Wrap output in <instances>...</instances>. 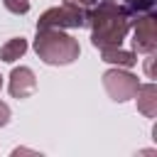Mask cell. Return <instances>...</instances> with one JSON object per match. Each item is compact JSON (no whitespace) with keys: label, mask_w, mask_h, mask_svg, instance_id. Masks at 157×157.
I'll return each instance as SVG.
<instances>
[{"label":"cell","mask_w":157,"mask_h":157,"mask_svg":"<svg viewBox=\"0 0 157 157\" xmlns=\"http://www.w3.org/2000/svg\"><path fill=\"white\" fill-rule=\"evenodd\" d=\"M0 88H2V76H0Z\"/></svg>","instance_id":"obj_16"},{"label":"cell","mask_w":157,"mask_h":157,"mask_svg":"<svg viewBox=\"0 0 157 157\" xmlns=\"http://www.w3.org/2000/svg\"><path fill=\"white\" fill-rule=\"evenodd\" d=\"M7 123H10V108H7V103L0 101V128L7 125Z\"/></svg>","instance_id":"obj_13"},{"label":"cell","mask_w":157,"mask_h":157,"mask_svg":"<svg viewBox=\"0 0 157 157\" xmlns=\"http://www.w3.org/2000/svg\"><path fill=\"white\" fill-rule=\"evenodd\" d=\"M101 56H103V61L115 64V66H123V69H130V66H135V64H137L135 52H125V49H120V47L101 49Z\"/></svg>","instance_id":"obj_8"},{"label":"cell","mask_w":157,"mask_h":157,"mask_svg":"<svg viewBox=\"0 0 157 157\" xmlns=\"http://www.w3.org/2000/svg\"><path fill=\"white\" fill-rule=\"evenodd\" d=\"M113 2H125L130 12H140V10H150L152 0H113Z\"/></svg>","instance_id":"obj_11"},{"label":"cell","mask_w":157,"mask_h":157,"mask_svg":"<svg viewBox=\"0 0 157 157\" xmlns=\"http://www.w3.org/2000/svg\"><path fill=\"white\" fill-rule=\"evenodd\" d=\"M34 52L44 64L64 66V64H71L78 59L81 47L71 34L61 32L59 27H39L37 39H34Z\"/></svg>","instance_id":"obj_2"},{"label":"cell","mask_w":157,"mask_h":157,"mask_svg":"<svg viewBox=\"0 0 157 157\" xmlns=\"http://www.w3.org/2000/svg\"><path fill=\"white\" fill-rule=\"evenodd\" d=\"M132 44L142 54H155L157 49V29H155V15H142L135 22V37Z\"/></svg>","instance_id":"obj_5"},{"label":"cell","mask_w":157,"mask_h":157,"mask_svg":"<svg viewBox=\"0 0 157 157\" xmlns=\"http://www.w3.org/2000/svg\"><path fill=\"white\" fill-rule=\"evenodd\" d=\"M88 25L93 29L91 32L93 47L98 49L120 47L130 29V10L113 0L98 2V7L93 5V10L88 12Z\"/></svg>","instance_id":"obj_1"},{"label":"cell","mask_w":157,"mask_h":157,"mask_svg":"<svg viewBox=\"0 0 157 157\" xmlns=\"http://www.w3.org/2000/svg\"><path fill=\"white\" fill-rule=\"evenodd\" d=\"M88 25V12L81 10V7H74V5H61V7H52L47 10L39 20H37V29L39 27H86Z\"/></svg>","instance_id":"obj_4"},{"label":"cell","mask_w":157,"mask_h":157,"mask_svg":"<svg viewBox=\"0 0 157 157\" xmlns=\"http://www.w3.org/2000/svg\"><path fill=\"white\" fill-rule=\"evenodd\" d=\"M152 54H150V59H147V64H145V71H147V76H152Z\"/></svg>","instance_id":"obj_15"},{"label":"cell","mask_w":157,"mask_h":157,"mask_svg":"<svg viewBox=\"0 0 157 157\" xmlns=\"http://www.w3.org/2000/svg\"><path fill=\"white\" fill-rule=\"evenodd\" d=\"M25 52H27V39L15 37V39H10V42H5V44H2V49H0V59L10 64V61L20 59Z\"/></svg>","instance_id":"obj_9"},{"label":"cell","mask_w":157,"mask_h":157,"mask_svg":"<svg viewBox=\"0 0 157 157\" xmlns=\"http://www.w3.org/2000/svg\"><path fill=\"white\" fill-rule=\"evenodd\" d=\"M37 91V78L29 66H17L10 74V93L12 98H27Z\"/></svg>","instance_id":"obj_6"},{"label":"cell","mask_w":157,"mask_h":157,"mask_svg":"<svg viewBox=\"0 0 157 157\" xmlns=\"http://www.w3.org/2000/svg\"><path fill=\"white\" fill-rule=\"evenodd\" d=\"M135 98H137V110H140L145 118H155V115H157V86H155V83H142V86H137Z\"/></svg>","instance_id":"obj_7"},{"label":"cell","mask_w":157,"mask_h":157,"mask_svg":"<svg viewBox=\"0 0 157 157\" xmlns=\"http://www.w3.org/2000/svg\"><path fill=\"white\" fill-rule=\"evenodd\" d=\"M12 155H15V157H20V155H37V152H34V150H25V147H17Z\"/></svg>","instance_id":"obj_14"},{"label":"cell","mask_w":157,"mask_h":157,"mask_svg":"<svg viewBox=\"0 0 157 157\" xmlns=\"http://www.w3.org/2000/svg\"><path fill=\"white\" fill-rule=\"evenodd\" d=\"M103 86H105V93L115 101V103H125L130 98H135V91L140 86L137 76H132L130 71L125 69H110L103 74Z\"/></svg>","instance_id":"obj_3"},{"label":"cell","mask_w":157,"mask_h":157,"mask_svg":"<svg viewBox=\"0 0 157 157\" xmlns=\"http://www.w3.org/2000/svg\"><path fill=\"white\" fill-rule=\"evenodd\" d=\"M66 5H74V7H81V10H91L98 0H64Z\"/></svg>","instance_id":"obj_12"},{"label":"cell","mask_w":157,"mask_h":157,"mask_svg":"<svg viewBox=\"0 0 157 157\" xmlns=\"http://www.w3.org/2000/svg\"><path fill=\"white\" fill-rule=\"evenodd\" d=\"M2 5L15 15H25L29 10V0H2Z\"/></svg>","instance_id":"obj_10"}]
</instances>
